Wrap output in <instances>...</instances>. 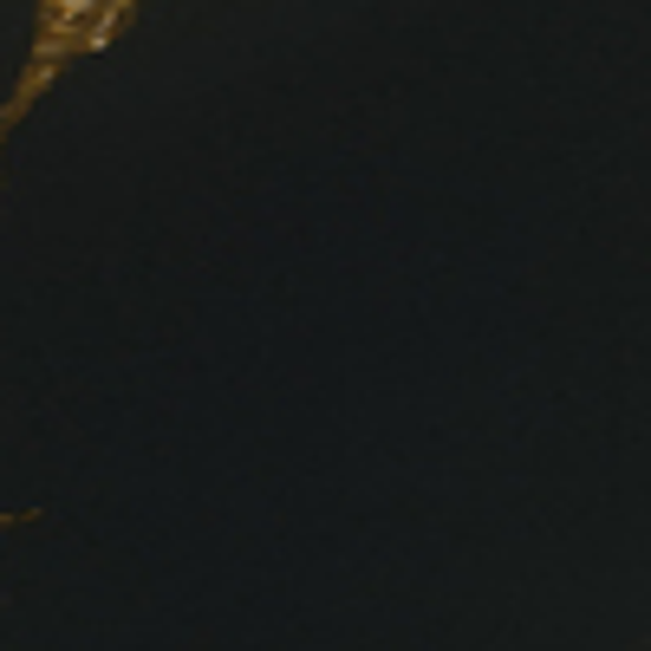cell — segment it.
I'll return each instance as SVG.
<instances>
[{
	"instance_id": "1",
	"label": "cell",
	"mask_w": 651,
	"mask_h": 651,
	"mask_svg": "<svg viewBox=\"0 0 651 651\" xmlns=\"http://www.w3.org/2000/svg\"><path fill=\"white\" fill-rule=\"evenodd\" d=\"M99 13V0H47L40 7V33H79Z\"/></svg>"
}]
</instances>
